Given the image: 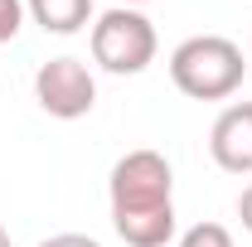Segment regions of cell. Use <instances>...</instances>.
I'll list each match as a JSON object with an SVG mask.
<instances>
[{
    "label": "cell",
    "instance_id": "5",
    "mask_svg": "<svg viewBox=\"0 0 252 247\" xmlns=\"http://www.w3.org/2000/svg\"><path fill=\"white\" fill-rule=\"evenodd\" d=\"M209 155L228 175H252V102L223 107L209 126Z\"/></svg>",
    "mask_w": 252,
    "mask_h": 247
},
{
    "label": "cell",
    "instance_id": "7",
    "mask_svg": "<svg viewBox=\"0 0 252 247\" xmlns=\"http://www.w3.org/2000/svg\"><path fill=\"white\" fill-rule=\"evenodd\" d=\"M175 247H233V233H228L223 223H209V218H204V223L185 228Z\"/></svg>",
    "mask_w": 252,
    "mask_h": 247
},
{
    "label": "cell",
    "instance_id": "3",
    "mask_svg": "<svg viewBox=\"0 0 252 247\" xmlns=\"http://www.w3.org/2000/svg\"><path fill=\"white\" fill-rule=\"evenodd\" d=\"M88 49H93V63L102 73H117V78H136L146 73L160 54L156 25L146 10H131V5H112L102 10L88 30Z\"/></svg>",
    "mask_w": 252,
    "mask_h": 247
},
{
    "label": "cell",
    "instance_id": "2",
    "mask_svg": "<svg viewBox=\"0 0 252 247\" xmlns=\"http://www.w3.org/2000/svg\"><path fill=\"white\" fill-rule=\"evenodd\" d=\"M248 78V59L223 34H194L170 54V83L194 102H228Z\"/></svg>",
    "mask_w": 252,
    "mask_h": 247
},
{
    "label": "cell",
    "instance_id": "4",
    "mask_svg": "<svg viewBox=\"0 0 252 247\" xmlns=\"http://www.w3.org/2000/svg\"><path fill=\"white\" fill-rule=\"evenodd\" d=\"M34 102L54 117V122H78L97 107V78L93 68L73 54H59V59L39 63L34 73Z\"/></svg>",
    "mask_w": 252,
    "mask_h": 247
},
{
    "label": "cell",
    "instance_id": "9",
    "mask_svg": "<svg viewBox=\"0 0 252 247\" xmlns=\"http://www.w3.org/2000/svg\"><path fill=\"white\" fill-rule=\"evenodd\" d=\"M34 247H102L97 238H88V233H54V238H44V243Z\"/></svg>",
    "mask_w": 252,
    "mask_h": 247
},
{
    "label": "cell",
    "instance_id": "12",
    "mask_svg": "<svg viewBox=\"0 0 252 247\" xmlns=\"http://www.w3.org/2000/svg\"><path fill=\"white\" fill-rule=\"evenodd\" d=\"M0 247H10V228L5 223H0Z\"/></svg>",
    "mask_w": 252,
    "mask_h": 247
},
{
    "label": "cell",
    "instance_id": "1",
    "mask_svg": "<svg viewBox=\"0 0 252 247\" xmlns=\"http://www.w3.org/2000/svg\"><path fill=\"white\" fill-rule=\"evenodd\" d=\"M112 228L126 247L175 243V170L160 151H126L107 175Z\"/></svg>",
    "mask_w": 252,
    "mask_h": 247
},
{
    "label": "cell",
    "instance_id": "11",
    "mask_svg": "<svg viewBox=\"0 0 252 247\" xmlns=\"http://www.w3.org/2000/svg\"><path fill=\"white\" fill-rule=\"evenodd\" d=\"M117 5H131V10H141V5H151V0H117Z\"/></svg>",
    "mask_w": 252,
    "mask_h": 247
},
{
    "label": "cell",
    "instance_id": "10",
    "mask_svg": "<svg viewBox=\"0 0 252 247\" xmlns=\"http://www.w3.org/2000/svg\"><path fill=\"white\" fill-rule=\"evenodd\" d=\"M238 218H243V228L252 233V185L243 189V194H238Z\"/></svg>",
    "mask_w": 252,
    "mask_h": 247
},
{
    "label": "cell",
    "instance_id": "8",
    "mask_svg": "<svg viewBox=\"0 0 252 247\" xmlns=\"http://www.w3.org/2000/svg\"><path fill=\"white\" fill-rule=\"evenodd\" d=\"M25 25V0H0V44H10Z\"/></svg>",
    "mask_w": 252,
    "mask_h": 247
},
{
    "label": "cell",
    "instance_id": "6",
    "mask_svg": "<svg viewBox=\"0 0 252 247\" xmlns=\"http://www.w3.org/2000/svg\"><path fill=\"white\" fill-rule=\"evenodd\" d=\"M25 15L44 34H78L93 30V0H25Z\"/></svg>",
    "mask_w": 252,
    "mask_h": 247
},
{
    "label": "cell",
    "instance_id": "13",
    "mask_svg": "<svg viewBox=\"0 0 252 247\" xmlns=\"http://www.w3.org/2000/svg\"><path fill=\"white\" fill-rule=\"evenodd\" d=\"M248 54H252V39H248Z\"/></svg>",
    "mask_w": 252,
    "mask_h": 247
}]
</instances>
